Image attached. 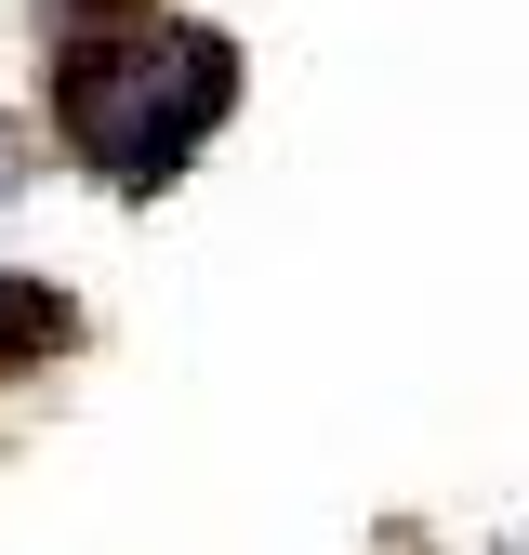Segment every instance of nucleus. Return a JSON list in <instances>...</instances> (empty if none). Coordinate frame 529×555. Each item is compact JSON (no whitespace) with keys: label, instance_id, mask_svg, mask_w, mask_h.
Segmentation results:
<instances>
[{"label":"nucleus","instance_id":"obj_1","mask_svg":"<svg viewBox=\"0 0 529 555\" xmlns=\"http://www.w3.org/2000/svg\"><path fill=\"white\" fill-rule=\"evenodd\" d=\"M238 106V53L212 27H132V40H80L53 66V119L106 185H172Z\"/></svg>","mask_w":529,"mask_h":555},{"label":"nucleus","instance_id":"obj_2","mask_svg":"<svg viewBox=\"0 0 529 555\" xmlns=\"http://www.w3.org/2000/svg\"><path fill=\"white\" fill-rule=\"evenodd\" d=\"M66 14H80V27H93V14H106V0H66Z\"/></svg>","mask_w":529,"mask_h":555}]
</instances>
